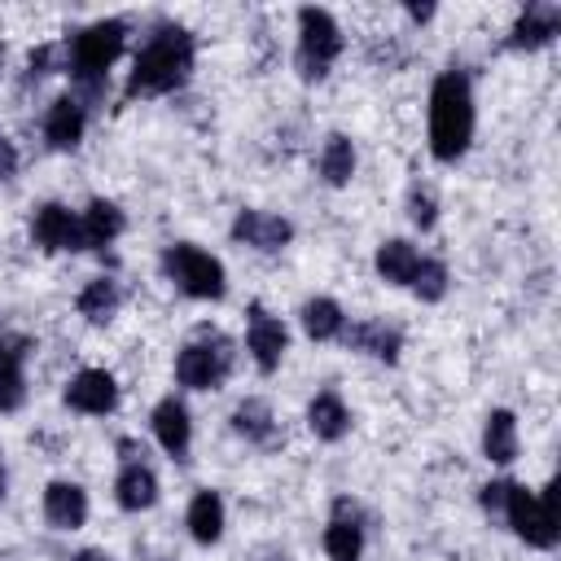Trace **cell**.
I'll return each instance as SVG.
<instances>
[{"mask_svg":"<svg viewBox=\"0 0 561 561\" xmlns=\"http://www.w3.org/2000/svg\"><path fill=\"white\" fill-rule=\"evenodd\" d=\"M473 140V92L460 70H443L430 92V153L456 162Z\"/></svg>","mask_w":561,"mask_h":561,"instance_id":"1","label":"cell"},{"mask_svg":"<svg viewBox=\"0 0 561 561\" xmlns=\"http://www.w3.org/2000/svg\"><path fill=\"white\" fill-rule=\"evenodd\" d=\"M193 70V35L184 26H162L131 66L127 79V96H153V92H171L188 79Z\"/></svg>","mask_w":561,"mask_h":561,"instance_id":"2","label":"cell"},{"mask_svg":"<svg viewBox=\"0 0 561 561\" xmlns=\"http://www.w3.org/2000/svg\"><path fill=\"white\" fill-rule=\"evenodd\" d=\"M342 53V31L324 9H298V75L324 79Z\"/></svg>","mask_w":561,"mask_h":561,"instance_id":"3","label":"cell"},{"mask_svg":"<svg viewBox=\"0 0 561 561\" xmlns=\"http://www.w3.org/2000/svg\"><path fill=\"white\" fill-rule=\"evenodd\" d=\"M504 513H508V526L526 543H535V548H552L557 543V486H543V495H530L526 486L508 482Z\"/></svg>","mask_w":561,"mask_h":561,"instance_id":"4","label":"cell"},{"mask_svg":"<svg viewBox=\"0 0 561 561\" xmlns=\"http://www.w3.org/2000/svg\"><path fill=\"white\" fill-rule=\"evenodd\" d=\"M167 276L188 294V298H224V263L197 245H171L162 254Z\"/></svg>","mask_w":561,"mask_h":561,"instance_id":"5","label":"cell"},{"mask_svg":"<svg viewBox=\"0 0 561 561\" xmlns=\"http://www.w3.org/2000/svg\"><path fill=\"white\" fill-rule=\"evenodd\" d=\"M123 35H127V26L123 22H92L88 31H79L75 35V48H70V70H75V79L79 83H96L105 70H110V61L123 53Z\"/></svg>","mask_w":561,"mask_h":561,"instance_id":"6","label":"cell"},{"mask_svg":"<svg viewBox=\"0 0 561 561\" xmlns=\"http://www.w3.org/2000/svg\"><path fill=\"white\" fill-rule=\"evenodd\" d=\"M228 364H232L228 342H224L219 333H210V337H197V342H188V346L180 351L175 377H180V386H188V390H219L224 377H228Z\"/></svg>","mask_w":561,"mask_h":561,"instance_id":"7","label":"cell"},{"mask_svg":"<svg viewBox=\"0 0 561 561\" xmlns=\"http://www.w3.org/2000/svg\"><path fill=\"white\" fill-rule=\"evenodd\" d=\"M66 403H70L75 412L105 416V412H114V403H118V386H114V377H110L105 368H83V373H75V377L66 381Z\"/></svg>","mask_w":561,"mask_h":561,"instance_id":"8","label":"cell"},{"mask_svg":"<svg viewBox=\"0 0 561 561\" xmlns=\"http://www.w3.org/2000/svg\"><path fill=\"white\" fill-rule=\"evenodd\" d=\"M31 237L44 245V250H83V228H79V215H70L66 206L48 202L35 210L31 219Z\"/></svg>","mask_w":561,"mask_h":561,"instance_id":"9","label":"cell"},{"mask_svg":"<svg viewBox=\"0 0 561 561\" xmlns=\"http://www.w3.org/2000/svg\"><path fill=\"white\" fill-rule=\"evenodd\" d=\"M245 346H250V355H254V364L263 368V373H272L276 364H280V355H285V346H289V333H285V324L276 320V316H267L259 302L250 307V329H245Z\"/></svg>","mask_w":561,"mask_h":561,"instance_id":"10","label":"cell"},{"mask_svg":"<svg viewBox=\"0 0 561 561\" xmlns=\"http://www.w3.org/2000/svg\"><path fill=\"white\" fill-rule=\"evenodd\" d=\"M232 237L245 241V245H254V250H280V245L294 237V228H289V219H280V215L241 210V215L232 219Z\"/></svg>","mask_w":561,"mask_h":561,"instance_id":"11","label":"cell"},{"mask_svg":"<svg viewBox=\"0 0 561 561\" xmlns=\"http://www.w3.org/2000/svg\"><path fill=\"white\" fill-rule=\"evenodd\" d=\"M44 517L57 530H79L88 522V495L75 482H48L44 491Z\"/></svg>","mask_w":561,"mask_h":561,"instance_id":"12","label":"cell"},{"mask_svg":"<svg viewBox=\"0 0 561 561\" xmlns=\"http://www.w3.org/2000/svg\"><path fill=\"white\" fill-rule=\"evenodd\" d=\"M561 26V9L557 4H526V13L513 22L508 44L513 48H543Z\"/></svg>","mask_w":561,"mask_h":561,"instance_id":"13","label":"cell"},{"mask_svg":"<svg viewBox=\"0 0 561 561\" xmlns=\"http://www.w3.org/2000/svg\"><path fill=\"white\" fill-rule=\"evenodd\" d=\"M153 434H158V443H162L175 460H184V456H188L193 425H188V412H184V403H180V399H162V403L153 408Z\"/></svg>","mask_w":561,"mask_h":561,"instance_id":"14","label":"cell"},{"mask_svg":"<svg viewBox=\"0 0 561 561\" xmlns=\"http://www.w3.org/2000/svg\"><path fill=\"white\" fill-rule=\"evenodd\" d=\"M26 351H31L26 337L0 346V412H18L22 399H26V377H22V359H26Z\"/></svg>","mask_w":561,"mask_h":561,"instance_id":"15","label":"cell"},{"mask_svg":"<svg viewBox=\"0 0 561 561\" xmlns=\"http://www.w3.org/2000/svg\"><path fill=\"white\" fill-rule=\"evenodd\" d=\"M44 136L53 149H75L79 136H83V105L75 96H57L48 105V118H44Z\"/></svg>","mask_w":561,"mask_h":561,"instance_id":"16","label":"cell"},{"mask_svg":"<svg viewBox=\"0 0 561 561\" xmlns=\"http://www.w3.org/2000/svg\"><path fill=\"white\" fill-rule=\"evenodd\" d=\"M79 228H83V250H101L110 245L118 232H123V210L114 202H88V210L79 215Z\"/></svg>","mask_w":561,"mask_h":561,"instance_id":"17","label":"cell"},{"mask_svg":"<svg viewBox=\"0 0 561 561\" xmlns=\"http://www.w3.org/2000/svg\"><path fill=\"white\" fill-rule=\"evenodd\" d=\"M307 425H311L316 438L337 443V438L351 430V412H346V403H342L333 390H324V394L311 399V408H307Z\"/></svg>","mask_w":561,"mask_h":561,"instance_id":"18","label":"cell"},{"mask_svg":"<svg viewBox=\"0 0 561 561\" xmlns=\"http://www.w3.org/2000/svg\"><path fill=\"white\" fill-rule=\"evenodd\" d=\"M346 342L355 346V351H368V355H377V359H386V364H394L399 359V329L394 324H386V320H364V324H355L351 333H346Z\"/></svg>","mask_w":561,"mask_h":561,"instance_id":"19","label":"cell"},{"mask_svg":"<svg viewBox=\"0 0 561 561\" xmlns=\"http://www.w3.org/2000/svg\"><path fill=\"white\" fill-rule=\"evenodd\" d=\"M482 451H486V460H495V465H508V460L517 456V421H513V412L495 408V412L486 416Z\"/></svg>","mask_w":561,"mask_h":561,"instance_id":"20","label":"cell"},{"mask_svg":"<svg viewBox=\"0 0 561 561\" xmlns=\"http://www.w3.org/2000/svg\"><path fill=\"white\" fill-rule=\"evenodd\" d=\"M114 495H118V504H123L127 513H140V508H149V504L158 500V478H153L145 465H127V469L118 473V482H114Z\"/></svg>","mask_w":561,"mask_h":561,"instance_id":"21","label":"cell"},{"mask_svg":"<svg viewBox=\"0 0 561 561\" xmlns=\"http://www.w3.org/2000/svg\"><path fill=\"white\" fill-rule=\"evenodd\" d=\"M188 530L197 543H215L224 535V500L219 491H197L188 504Z\"/></svg>","mask_w":561,"mask_h":561,"instance_id":"22","label":"cell"},{"mask_svg":"<svg viewBox=\"0 0 561 561\" xmlns=\"http://www.w3.org/2000/svg\"><path fill=\"white\" fill-rule=\"evenodd\" d=\"M416 267H421V254H416V245H408V241H386V245L377 250V272H381V280H390V285H412Z\"/></svg>","mask_w":561,"mask_h":561,"instance_id":"23","label":"cell"},{"mask_svg":"<svg viewBox=\"0 0 561 561\" xmlns=\"http://www.w3.org/2000/svg\"><path fill=\"white\" fill-rule=\"evenodd\" d=\"M114 311H118V285H114L110 276L88 280L83 294H79V316H88L92 324H105Z\"/></svg>","mask_w":561,"mask_h":561,"instance_id":"24","label":"cell"},{"mask_svg":"<svg viewBox=\"0 0 561 561\" xmlns=\"http://www.w3.org/2000/svg\"><path fill=\"white\" fill-rule=\"evenodd\" d=\"M324 552H329L333 561H359V552H364V530H359V522H355V517H333L329 530H324Z\"/></svg>","mask_w":561,"mask_h":561,"instance_id":"25","label":"cell"},{"mask_svg":"<svg viewBox=\"0 0 561 561\" xmlns=\"http://www.w3.org/2000/svg\"><path fill=\"white\" fill-rule=\"evenodd\" d=\"M302 329H307L316 342L337 337V333H342V307H337L333 298H311V302L302 307Z\"/></svg>","mask_w":561,"mask_h":561,"instance_id":"26","label":"cell"},{"mask_svg":"<svg viewBox=\"0 0 561 561\" xmlns=\"http://www.w3.org/2000/svg\"><path fill=\"white\" fill-rule=\"evenodd\" d=\"M351 171H355V149H351V140H346V136H329L324 149H320V175H324L329 184H346Z\"/></svg>","mask_w":561,"mask_h":561,"instance_id":"27","label":"cell"},{"mask_svg":"<svg viewBox=\"0 0 561 561\" xmlns=\"http://www.w3.org/2000/svg\"><path fill=\"white\" fill-rule=\"evenodd\" d=\"M232 430L254 438V443H267L272 438V408L263 399H245L237 412H232Z\"/></svg>","mask_w":561,"mask_h":561,"instance_id":"28","label":"cell"},{"mask_svg":"<svg viewBox=\"0 0 561 561\" xmlns=\"http://www.w3.org/2000/svg\"><path fill=\"white\" fill-rule=\"evenodd\" d=\"M412 289L421 294V302H438L447 294V267L434 263V259H421V267L412 276Z\"/></svg>","mask_w":561,"mask_h":561,"instance_id":"29","label":"cell"},{"mask_svg":"<svg viewBox=\"0 0 561 561\" xmlns=\"http://www.w3.org/2000/svg\"><path fill=\"white\" fill-rule=\"evenodd\" d=\"M408 206H412V224H421V228H430V224H434V197H430V193H421V188H416Z\"/></svg>","mask_w":561,"mask_h":561,"instance_id":"30","label":"cell"},{"mask_svg":"<svg viewBox=\"0 0 561 561\" xmlns=\"http://www.w3.org/2000/svg\"><path fill=\"white\" fill-rule=\"evenodd\" d=\"M13 171H18V149L9 136H0V180H9Z\"/></svg>","mask_w":561,"mask_h":561,"instance_id":"31","label":"cell"},{"mask_svg":"<svg viewBox=\"0 0 561 561\" xmlns=\"http://www.w3.org/2000/svg\"><path fill=\"white\" fill-rule=\"evenodd\" d=\"M504 495H508V482H486L482 486V508H504Z\"/></svg>","mask_w":561,"mask_h":561,"instance_id":"32","label":"cell"},{"mask_svg":"<svg viewBox=\"0 0 561 561\" xmlns=\"http://www.w3.org/2000/svg\"><path fill=\"white\" fill-rule=\"evenodd\" d=\"M48 61H53V48H35V53H31V70H35V75H44Z\"/></svg>","mask_w":561,"mask_h":561,"instance_id":"33","label":"cell"},{"mask_svg":"<svg viewBox=\"0 0 561 561\" xmlns=\"http://www.w3.org/2000/svg\"><path fill=\"white\" fill-rule=\"evenodd\" d=\"M408 13H412L416 22H430V18H434V4H408Z\"/></svg>","mask_w":561,"mask_h":561,"instance_id":"34","label":"cell"},{"mask_svg":"<svg viewBox=\"0 0 561 561\" xmlns=\"http://www.w3.org/2000/svg\"><path fill=\"white\" fill-rule=\"evenodd\" d=\"M75 561H110V557H105V552H79Z\"/></svg>","mask_w":561,"mask_h":561,"instance_id":"35","label":"cell"},{"mask_svg":"<svg viewBox=\"0 0 561 561\" xmlns=\"http://www.w3.org/2000/svg\"><path fill=\"white\" fill-rule=\"evenodd\" d=\"M0 500H4V473H0Z\"/></svg>","mask_w":561,"mask_h":561,"instance_id":"36","label":"cell"},{"mask_svg":"<svg viewBox=\"0 0 561 561\" xmlns=\"http://www.w3.org/2000/svg\"><path fill=\"white\" fill-rule=\"evenodd\" d=\"M0 346H4V337H0Z\"/></svg>","mask_w":561,"mask_h":561,"instance_id":"37","label":"cell"},{"mask_svg":"<svg viewBox=\"0 0 561 561\" xmlns=\"http://www.w3.org/2000/svg\"><path fill=\"white\" fill-rule=\"evenodd\" d=\"M0 57H4V48H0Z\"/></svg>","mask_w":561,"mask_h":561,"instance_id":"38","label":"cell"}]
</instances>
